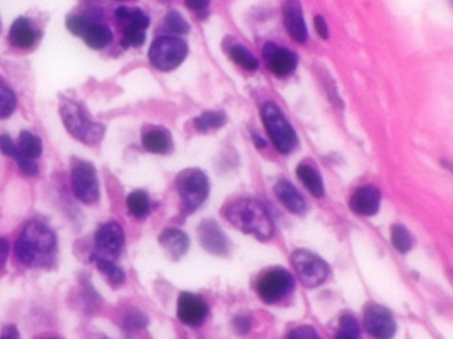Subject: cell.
I'll return each mask as SVG.
<instances>
[{"instance_id":"1","label":"cell","mask_w":453,"mask_h":339,"mask_svg":"<svg viewBox=\"0 0 453 339\" xmlns=\"http://www.w3.org/2000/svg\"><path fill=\"white\" fill-rule=\"evenodd\" d=\"M17 259L29 268H40L53 263L57 251V240L50 226L41 222L25 224L16 240Z\"/></svg>"},{"instance_id":"2","label":"cell","mask_w":453,"mask_h":339,"mask_svg":"<svg viewBox=\"0 0 453 339\" xmlns=\"http://www.w3.org/2000/svg\"><path fill=\"white\" fill-rule=\"evenodd\" d=\"M226 220L241 232L266 241L275 233L273 220L264 205L253 199L232 201L223 211Z\"/></svg>"},{"instance_id":"3","label":"cell","mask_w":453,"mask_h":339,"mask_svg":"<svg viewBox=\"0 0 453 339\" xmlns=\"http://www.w3.org/2000/svg\"><path fill=\"white\" fill-rule=\"evenodd\" d=\"M60 114L66 130L82 143L93 146L103 138L105 126L90 121L82 108L73 101H62Z\"/></svg>"},{"instance_id":"4","label":"cell","mask_w":453,"mask_h":339,"mask_svg":"<svg viewBox=\"0 0 453 339\" xmlns=\"http://www.w3.org/2000/svg\"><path fill=\"white\" fill-rule=\"evenodd\" d=\"M261 117L266 131L278 152L288 154L297 146L299 138L294 129L275 102L264 103L261 109Z\"/></svg>"},{"instance_id":"5","label":"cell","mask_w":453,"mask_h":339,"mask_svg":"<svg viewBox=\"0 0 453 339\" xmlns=\"http://www.w3.org/2000/svg\"><path fill=\"white\" fill-rule=\"evenodd\" d=\"M176 189L183 207L192 212L198 210L208 196V179L201 170H185L176 178Z\"/></svg>"},{"instance_id":"6","label":"cell","mask_w":453,"mask_h":339,"mask_svg":"<svg viewBox=\"0 0 453 339\" xmlns=\"http://www.w3.org/2000/svg\"><path fill=\"white\" fill-rule=\"evenodd\" d=\"M187 56V45L178 38H157L151 45L149 57L150 63L162 72H170L185 62Z\"/></svg>"},{"instance_id":"7","label":"cell","mask_w":453,"mask_h":339,"mask_svg":"<svg viewBox=\"0 0 453 339\" xmlns=\"http://www.w3.org/2000/svg\"><path fill=\"white\" fill-rule=\"evenodd\" d=\"M292 264L306 288H317L326 281L329 266L315 253L306 250H297L292 254Z\"/></svg>"},{"instance_id":"8","label":"cell","mask_w":453,"mask_h":339,"mask_svg":"<svg viewBox=\"0 0 453 339\" xmlns=\"http://www.w3.org/2000/svg\"><path fill=\"white\" fill-rule=\"evenodd\" d=\"M294 289V278L288 271L275 268L266 272L257 282V294L265 303H277Z\"/></svg>"},{"instance_id":"9","label":"cell","mask_w":453,"mask_h":339,"mask_svg":"<svg viewBox=\"0 0 453 339\" xmlns=\"http://www.w3.org/2000/svg\"><path fill=\"white\" fill-rule=\"evenodd\" d=\"M72 189L76 198L85 204H93L100 198V185L93 164L78 161L72 167Z\"/></svg>"},{"instance_id":"10","label":"cell","mask_w":453,"mask_h":339,"mask_svg":"<svg viewBox=\"0 0 453 339\" xmlns=\"http://www.w3.org/2000/svg\"><path fill=\"white\" fill-rule=\"evenodd\" d=\"M364 324L366 331L375 338H390L396 329L390 312L377 303H371L366 308Z\"/></svg>"},{"instance_id":"11","label":"cell","mask_w":453,"mask_h":339,"mask_svg":"<svg viewBox=\"0 0 453 339\" xmlns=\"http://www.w3.org/2000/svg\"><path fill=\"white\" fill-rule=\"evenodd\" d=\"M208 315V305L192 293H182L178 300V318L187 326H201Z\"/></svg>"},{"instance_id":"12","label":"cell","mask_w":453,"mask_h":339,"mask_svg":"<svg viewBox=\"0 0 453 339\" xmlns=\"http://www.w3.org/2000/svg\"><path fill=\"white\" fill-rule=\"evenodd\" d=\"M124 244V229L115 222H109L103 224L96 233V248L103 259L117 257Z\"/></svg>"},{"instance_id":"13","label":"cell","mask_w":453,"mask_h":339,"mask_svg":"<svg viewBox=\"0 0 453 339\" xmlns=\"http://www.w3.org/2000/svg\"><path fill=\"white\" fill-rule=\"evenodd\" d=\"M263 55L268 68L278 77L290 75L297 68V56L292 50L277 47L273 43L265 44Z\"/></svg>"},{"instance_id":"14","label":"cell","mask_w":453,"mask_h":339,"mask_svg":"<svg viewBox=\"0 0 453 339\" xmlns=\"http://www.w3.org/2000/svg\"><path fill=\"white\" fill-rule=\"evenodd\" d=\"M284 25L294 41L303 44L308 40V29L299 0H287L282 7Z\"/></svg>"},{"instance_id":"15","label":"cell","mask_w":453,"mask_h":339,"mask_svg":"<svg viewBox=\"0 0 453 339\" xmlns=\"http://www.w3.org/2000/svg\"><path fill=\"white\" fill-rule=\"evenodd\" d=\"M380 192L374 186H365L357 189L350 199V208L357 215L373 216L379 211Z\"/></svg>"},{"instance_id":"16","label":"cell","mask_w":453,"mask_h":339,"mask_svg":"<svg viewBox=\"0 0 453 339\" xmlns=\"http://www.w3.org/2000/svg\"><path fill=\"white\" fill-rule=\"evenodd\" d=\"M199 240L201 247L213 254L223 256L228 252L226 236L214 222H203L199 226Z\"/></svg>"},{"instance_id":"17","label":"cell","mask_w":453,"mask_h":339,"mask_svg":"<svg viewBox=\"0 0 453 339\" xmlns=\"http://www.w3.org/2000/svg\"><path fill=\"white\" fill-rule=\"evenodd\" d=\"M159 244L171 259L179 260L189 251V240L183 231L168 228L159 236Z\"/></svg>"},{"instance_id":"18","label":"cell","mask_w":453,"mask_h":339,"mask_svg":"<svg viewBox=\"0 0 453 339\" xmlns=\"http://www.w3.org/2000/svg\"><path fill=\"white\" fill-rule=\"evenodd\" d=\"M277 199L281 201L285 208L292 214L302 215L306 211V201L297 189L288 180H278L275 186Z\"/></svg>"},{"instance_id":"19","label":"cell","mask_w":453,"mask_h":339,"mask_svg":"<svg viewBox=\"0 0 453 339\" xmlns=\"http://www.w3.org/2000/svg\"><path fill=\"white\" fill-rule=\"evenodd\" d=\"M8 40L13 47L19 50H28L36 41V32L25 17H19L13 22Z\"/></svg>"},{"instance_id":"20","label":"cell","mask_w":453,"mask_h":339,"mask_svg":"<svg viewBox=\"0 0 453 339\" xmlns=\"http://www.w3.org/2000/svg\"><path fill=\"white\" fill-rule=\"evenodd\" d=\"M143 147L152 154H166L173 149L171 136L164 129H152L142 138Z\"/></svg>"},{"instance_id":"21","label":"cell","mask_w":453,"mask_h":339,"mask_svg":"<svg viewBox=\"0 0 453 339\" xmlns=\"http://www.w3.org/2000/svg\"><path fill=\"white\" fill-rule=\"evenodd\" d=\"M297 176L303 183L308 191L315 196L322 198L325 194V187L319 173L310 164H302L297 167Z\"/></svg>"},{"instance_id":"22","label":"cell","mask_w":453,"mask_h":339,"mask_svg":"<svg viewBox=\"0 0 453 339\" xmlns=\"http://www.w3.org/2000/svg\"><path fill=\"white\" fill-rule=\"evenodd\" d=\"M87 45L93 50H102L112 43L113 35L108 27L102 24H90L84 34Z\"/></svg>"},{"instance_id":"23","label":"cell","mask_w":453,"mask_h":339,"mask_svg":"<svg viewBox=\"0 0 453 339\" xmlns=\"http://www.w3.org/2000/svg\"><path fill=\"white\" fill-rule=\"evenodd\" d=\"M19 152L29 159H36L43 152V142L29 131H22L19 136V145H17Z\"/></svg>"},{"instance_id":"24","label":"cell","mask_w":453,"mask_h":339,"mask_svg":"<svg viewBox=\"0 0 453 339\" xmlns=\"http://www.w3.org/2000/svg\"><path fill=\"white\" fill-rule=\"evenodd\" d=\"M127 208L130 214L138 219L146 217L150 212V201L146 192L134 191L127 196Z\"/></svg>"},{"instance_id":"25","label":"cell","mask_w":453,"mask_h":339,"mask_svg":"<svg viewBox=\"0 0 453 339\" xmlns=\"http://www.w3.org/2000/svg\"><path fill=\"white\" fill-rule=\"evenodd\" d=\"M195 127L201 133H207L213 129H219L226 124V115L220 112H206L199 115L195 121Z\"/></svg>"},{"instance_id":"26","label":"cell","mask_w":453,"mask_h":339,"mask_svg":"<svg viewBox=\"0 0 453 339\" xmlns=\"http://www.w3.org/2000/svg\"><path fill=\"white\" fill-rule=\"evenodd\" d=\"M229 56L235 63L238 64L241 68H244L245 71L253 72V71H256L259 68V63L254 59V56L247 48H244L243 45H233L229 50Z\"/></svg>"},{"instance_id":"27","label":"cell","mask_w":453,"mask_h":339,"mask_svg":"<svg viewBox=\"0 0 453 339\" xmlns=\"http://www.w3.org/2000/svg\"><path fill=\"white\" fill-rule=\"evenodd\" d=\"M16 108V96L11 88L0 78V118H7Z\"/></svg>"},{"instance_id":"28","label":"cell","mask_w":453,"mask_h":339,"mask_svg":"<svg viewBox=\"0 0 453 339\" xmlns=\"http://www.w3.org/2000/svg\"><path fill=\"white\" fill-rule=\"evenodd\" d=\"M97 268L101 273L108 277V280L114 285H120L125 281V272L121 268H118L117 265H114L109 259L100 257L97 260Z\"/></svg>"},{"instance_id":"29","label":"cell","mask_w":453,"mask_h":339,"mask_svg":"<svg viewBox=\"0 0 453 339\" xmlns=\"http://www.w3.org/2000/svg\"><path fill=\"white\" fill-rule=\"evenodd\" d=\"M391 241L401 253H407L412 247V238L410 232L404 226L398 224L391 229Z\"/></svg>"},{"instance_id":"30","label":"cell","mask_w":453,"mask_h":339,"mask_svg":"<svg viewBox=\"0 0 453 339\" xmlns=\"http://www.w3.org/2000/svg\"><path fill=\"white\" fill-rule=\"evenodd\" d=\"M338 338H358L359 337V325L352 315H343L340 321Z\"/></svg>"},{"instance_id":"31","label":"cell","mask_w":453,"mask_h":339,"mask_svg":"<svg viewBox=\"0 0 453 339\" xmlns=\"http://www.w3.org/2000/svg\"><path fill=\"white\" fill-rule=\"evenodd\" d=\"M145 31L139 29L136 27H125L124 28V38H122V45L129 48V47H141L145 43Z\"/></svg>"},{"instance_id":"32","label":"cell","mask_w":453,"mask_h":339,"mask_svg":"<svg viewBox=\"0 0 453 339\" xmlns=\"http://www.w3.org/2000/svg\"><path fill=\"white\" fill-rule=\"evenodd\" d=\"M166 24L167 28L174 34H187L189 27L187 22L182 17V15L178 11H171L166 16Z\"/></svg>"},{"instance_id":"33","label":"cell","mask_w":453,"mask_h":339,"mask_svg":"<svg viewBox=\"0 0 453 339\" xmlns=\"http://www.w3.org/2000/svg\"><path fill=\"white\" fill-rule=\"evenodd\" d=\"M89 22L82 17V16H69L66 19V28L69 29L71 34H73L76 36H84V34L87 32L88 29Z\"/></svg>"},{"instance_id":"34","label":"cell","mask_w":453,"mask_h":339,"mask_svg":"<svg viewBox=\"0 0 453 339\" xmlns=\"http://www.w3.org/2000/svg\"><path fill=\"white\" fill-rule=\"evenodd\" d=\"M0 150H1V152L4 154V155H7V157H13V158H17L19 157V149H17V146L15 145V142H13V139H11V137L10 136H6V134H3V136H0Z\"/></svg>"},{"instance_id":"35","label":"cell","mask_w":453,"mask_h":339,"mask_svg":"<svg viewBox=\"0 0 453 339\" xmlns=\"http://www.w3.org/2000/svg\"><path fill=\"white\" fill-rule=\"evenodd\" d=\"M15 161H16V162H17V164H19L20 170H22V171H23L24 174H27V175H38V164H35V161H34V159L25 158V157H23L22 154H19V157H17V158H16Z\"/></svg>"},{"instance_id":"36","label":"cell","mask_w":453,"mask_h":339,"mask_svg":"<svg viewBox=\"0 0 453 339\" xmlns=\"http://www.w3.org/2000/svg\"><path fill=\"white\" fill-rule=\"evenodd\" d=\"M292 338H317V333L315 329L310 326L297 327L294 331H292L289 334Z\"/></svg>"},{"instance_id":"37","label":"cell","mask_w":453,"mask_h":339,"mask_svg":"<svg viewBox=\"0 0 453 339\" xmlns=\"http://www.w3.org/2000/svg\"><path fill=\"white\" fill-rule=\"evenodd\" d=\"M315 28L317 34L322 38H329V28H327L326 20L324 16L317 15L315 17Z\"/></svg>"},{"instance_id":"38","label":"cell","mask_w":453,"mask_h":339,"mask_svg":"<svg viewBox=\"0 0 453 339\" xmlns=\"http://www.w3.org/2000/svg\"><path fill=\"white\" fill-rule=\"evenodd\" d=\"M210 4V0H186V6L189 7V10L201 13L203 10H206Z\"/></svg>"},{"instance_id":"39","label":"cell","mask_w":453,"mask_h":339,"mask_svg":"<svg viewBox=\"0 0 453 339\" xmlns=\"http://www.w3.org/2000/svg\"><path fill=\"white\" fill-rule=\"evenodd\" d=\"M8 253H10V244H8V241L3 239V238H0V271H1V268L6 264V261H7Z\"/></svg>"},{"instance_id":"40","label":"cell","mask_w":453,"mask_h":339,"mask_svg":"<svg viewBox=\"0 0 453 339\" xmlns=\"http://www.w3.org/2000/svg\"><path fill=\"white\" fill-rule=\"evenodd\" d=\"M1 337H3V338H17L19 334H17V331H16V327L8 326L4 329V333L1 334Z\"/></svg>"},{"instance_id":"41","label":"cell","mask_w":453,"mask_h":339,"mask_svg":"<svg viewBox=\"0 0 453 339\" xmlns=\"http://www.w3.org/2000/svg\"><path fill=\"white\" fill-rule=\"evenodd\" d=\"M236 324H238V329H243V333L248 331L250 330V321L248 318H238L236 319Z\"/></svg>"},{"instance_id":"42","label":"cell","mask_w":453,"mask_h":339,"mask_svg":"<svg viewBox=\"0 0 453 339\" xmlns=\"http://www.w3.org/2000/svg\"><path fill=\"white\" fill-rule=\"evenodd\" d=\"M253 139H254V145H256L259 149H263V147L266 146V142L263 140V138H260V137H257V136H253Z\"/></svg>"},{"instance_id":"43","label":"cell","mask_w":453,"mask_h":339,"mask_svg":"<svg viewBox=\"0 0 453 339\" xmlns=\"http://www.w3.org/2000/svg\"><path fill=\"white\" fill-rule=\"evenodd\" d=\"M0 31H1V24H0Z\"/></svg>"},{"instance_id":"44","label":"cell","mask_w":453,"mask_h":339,"mask_svg":"<svg viewBox=\"0 0 453 339\" xmlns=\"http://www.w3.org/2000/svg\"><path fill=\"white\" fill-rule=\"evenodd\" d=\"M451 3H452V6H453V0H451Z\"/></svg>"}]
</instances>
